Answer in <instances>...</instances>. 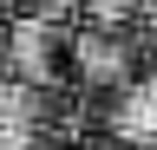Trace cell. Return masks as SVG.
<instances>
[{
  "instance_id": "obj_4",
  "label": "cell",
  "mask_w": 157,
  "mask_h": 150,
  "mask_svg": "<svg viewBox=\"0 0 157 150\" xmlns=\"http://www.w3.org/2000/svg\"><path fill=\"white\" fill-rule=\"evenodd\" d=\"M85 13H92V26H105V33H118L137 13V0H85Z\"/></svg>"
},
{
  "instance_id": "obj_2",
  "label": "cell",
  "mask_w": 157,
  "mask_h": 150,
  "mask_svg": "<svg viewBox=\"0 0 157 150\" xmlns=\"http://www.w3.org/2000/svg\"><path fill=\"white\" fill-rule=\"evenodd\" d=\"M72 65H78V79H85V85H124L131 46L118 39V33L92 26V33H78V39H72Z\"/></svg>"
},
{
  "instance_id": "obj_3",
  "label": "cell",
  "mask_w": 157,
  "mask_h": 150,
  "mask_svg": "<svg viewBox=\"0 0 157 150\" xmlns=\"http://www.w3.org/2000/svg\"><path fill=\"white\" fill-rule=\"evenodd\" d=\"M111 130H118V137H131V144H151V137H157V79L131 85L124 98H118V111H111Z\"/></svg>"
},
{
  "instance_id": "obj_1",
  "label": "cell",
  "mask_w": 157,
  "mask_h": 150,
  "mask_svg": "<svg viewBox=\"0 0 157 150\" xmlns=\"http://www.w3.org/2000/svg\"><path fill=\"white\" fill-rule=\"evenodd\" d=\"M7 72L26 85H52L59 72V39H52V20H33V13H20L7 26Z\"/></svg>"
},
{
  "instance_id": "obj_6",
  "label": "cell",
  "mask_w": 157,
  "mask_h": 150,
  "mask_svg": "<svg viewBox=\"0 0 157 150\" xmlns=\"http://www.w3.org/2000/svg\"><path fill=\"white\" fill-rule=\"evenodd\" d=\"M151 39H157V13H151Z\"/></svg>"
},
{
  "instance_id": "obj_7",
  "label": "cell",
  "mask_w": 157,
  "mask_h": 150,
  "mask_svg": "<svg viewBox=\"0 0 157 150\" xmlns=\"http://www.w3.org/2000/svg\"><path fill=\"white\" fill-rule=\"evenodd\" d=\"M0 7H13V0H0Z\"/></svg>"
},
{
  "instance_id": "obj_5",
  "label": "cell",
  "mask_w": 157,
  "mask_h": 150,
  "mask_svg": "<svg viewBox=\"0 0 157 150\" xmlns=\"http://www.w3.org/2000/svg\"><path fill=\"white\" fill-rule=\"evenodd\" d=\"M0 79H13V72H7V39H0Z\"/></svg>"
}]
</instances>
